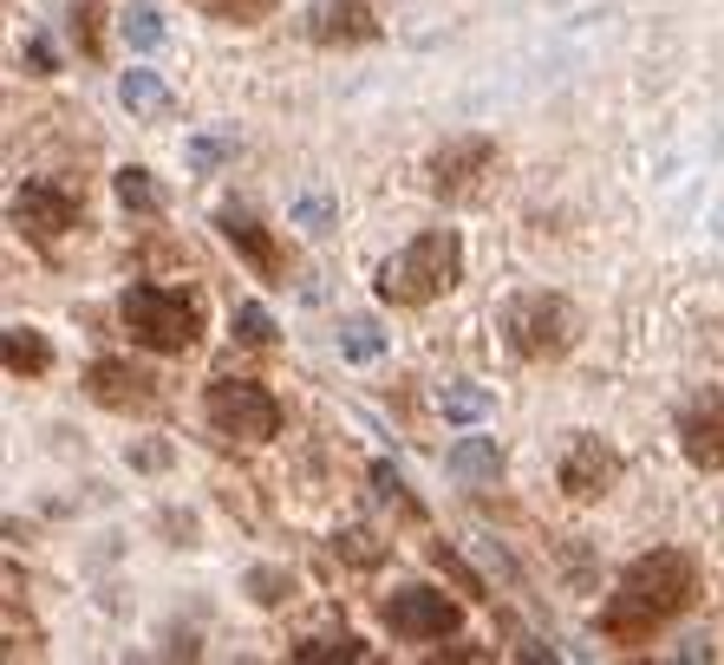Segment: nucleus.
Segmentation results:
<instances>
[{
	"label": "nucleus",
	"instance_id": "412c9836",
	"mask_svg": "<svg viewBox=\"0 0 724 665\" xmlns=\"http://www.w3.org/2000/svg\"><path fill=\"white\" fill-rule=\"evenodd\" d=\"M210 20H228V26H262L275 13V0H196Z\"/></svg>",
	"mask_w": 724,
	"mask_h": 665
},
{
	"label": "nucleus",
	"instance_id": "393cba45",
	"mask_svg": "<svg viewBox=\"0 0 724 665\" xmlns=\"http://www.w3.org/2000/svg\"><path fill=\"white\" fill-rule=\"evenodd\" d=\"M125 40H131V46H157V40H163V13H157V7H131V13H125Z\"/></svg>",
	"mask_w": 724,
	"mask_h": 665
},
{
	"label": "nucleus",
	"instance_id": "aec40b11",
	"mask_svg": "<svg viewBox=\"0 0 724 665\" xmlns=\"http://www.w3.org/2000/svg\"><path fill=\"white\" fill-rule=\"evenodd\" d=\"M235 340H242V346H255V353H262V346H275V320H268V307H262V300H242V307H235Z\"/></svg>",
	"mask_w": 724,
	"mask_h": 665
},
{
	"label": "nucleus",
	"instance_id": "4be33fe9",
	"mask_svg": "<svg viewBox=\"0 0 724 665\" xmlns=\"http://www.w3.org/2000/svg\"><path fill=\"white\" fill-rule=\"evenodd\" d=\"M444 418H450V425L490 418V392H477V385H457V392H444Z\"/></svg>",
	"mask_w": 724,
	"mask_h": 665
},
{
	"label": "nucleus",
	"instance_id": "c85d7f7f",
	"mask_svg": "<svg viewBox=\"0 0 724 665\" xmlns=\"http://www.w3.org/2000/svg\"><path fill=\"white\" fill-rule=\"evenodd\" d=\"M294 222H307V228H333L340 210H333L327 196H300V203H294Z\"/></svg>",
	"mask_w": 724,
	"mask_h": 665
},
{
	"label": "nucleus",
	"instance_id": "9d476101",
	"mask_svg": "<svg viewBox=\"0 0 724 665\" xmlns=\"http://www.w3.org/2000/svg\"><path fill=\"white\" fill-rule=\"evenodd\" d=\"M85 398L118 411V418H138V411H157V378L131 360H92L85 366Z\"/></svg>",
	"mask_w": 724,
	"mask_h": 665
},
{
	"label": "nucleus",
	"instance_id": "6ab92c4d",
	"mask_svg": "<svg viewBox=\"0 0 724 665\" xmlns=\"http://www.w3.org/2000/svg\"><path fill=\"white\" fill-rule=\"evenodd\" d=\"M294 659H300V665H313V659H365V640H360V633H327V640L294 646Z\"/></svg>",
	"mask_w": 724,
	"mask_h": 665
},
{
	"label": "nucleus",
	"instance_id": "f8f14e48",
	"mask_svg": "<svg viewBox=\"0 0 724 665\" xmlns=\"http://www.w3.org/2000/svg\"><path fill=\"white\" fill-rule=\"evenodd\" d=\"M385 26H379V13L365 7V0H320L313 13H307V40L313 46H372Z\"/></svg>",
	"mask_w": 724,
	"mask_h": 665
},
{
	"label": "nucleus",
	"instance_id": "20e7f679",
	"mask_svg": "<svg viewBox=\"0 0 724 665\" xmlns=\"http://www.w3.org/2000/svg\"><path fill=\"white\" fill-rule=\"evenodd\" d=\"M118 326L131 333V346L177 360V353H190V346L203 340V307L183 294V288L138 281V288H125V294H118Z\"/></svg>",
	"mask_w": 724,
	"mask_h": 665
},
{
	"label": "nucleus",
	"instance_id": "7ed1b4c3",
	"mask_svg": "<svg viewBox=\"0 0 724 665\" xmlns=\"http://www.w3.org/2000/svg\"><path fill=\"white\" fill-rule=\"evenodd\" d=\"M497 333L522 366H549L562 353H575L581 340V313L568 294H549V288H529V294H509L497 313Z\"/></svg>",
	"mask_w": 724,
	"mask_h": 665
},
{
	"label": "nucleus",
	"instance_id": "f3484780",
	"mask_svg": "<svg viewBox=\"0 0 724 665\" xmlns=\"http://www.w3.org/2000/svg\"><path fill=\"white\" fill-rule=\"evenodd\" d=\"M118 203L138 210V216H157V210H163V190H157V176H150L145 163H125V170H118Z\"/></svg>",
	"mask_w": 724,
	"mask_h": 665
},
{
	"label": "nucleus",
	"instance_id": "423d86ee",
	"mask_svg": "<svg viewBox=\"0 0 724 665\" xmlns=\"http://www.w3.org/2000/svg\"><path fill=\"white\" fill-rule=\"evenodd\" d=\"M379 620H385V633L405 640V646H437V640H450V633L464 626V607L437 588H398V593L379 600Z\"/></svg>",
	"mask_w": 724,
	"mask_h": 665
},
{
	"label": "nucleus",
	"instance_id": "39448f33",
	"mask_svg": "<svg viewBox=\"0 0 724 665\" xmlns=\"http://www.w3.org/2000/svg\"><path fill=\"white\" fill-rule=\"evenodd\" d=\"M203 418L235 443H268V438H281V418H288V411H281V398H275L262 378H210Z\"/></svg>",
	"mask_w": 724,
	"mask_h": 665
},
{
	"label": "nucleus",
	"instance_id": "b1692460",
	"mask_svg": "<svg viewBox=\"0 0 724 665\" xmlns=\"http://www.w3.org/2000/svg\"><path fill=\"white\" fill-rule=\"evenodd\" d=\"M372 490H379V496H385V503H398V510H405V516H425V510H418V503H412V490H405V476H398V470H392V463H372Z\"/></svg>",
	"mask_w": 724,
	"mask_h": 665
},
{
	"label": "nucleus",
	"instance_id": "cd10ccee",
	"mask_svg": "<svg viewBox=\"0 0 724 665\" xmlns=\"http://www.w3.org/2000/svg\"><path fill=\"white\" fill-rule=\"evenodd\" d=\"M222 157H235V138H196V144H190V163H196L203 176L216 170Z\"/></svg>",
	"mask_w": 724,
	"mask_h": 665
},
{
	"label": "nucleus",
	"instance_id": "ddd939ff",
	"mask_svg": "<svg viewBox=\"0 0 724 665\" xmlns=\"http://www.w3.org/2000/svg\"><path fill=\"white\" fill-rule=\"evenodd\" d=\"M216 228H222V242H228V248H235V255H242L262 281H288V248H281V242H275V235H268L255 216H235V210H228V216H216Z\"/></svg>",
	"mask_w": 724,
	"mask_h": 665
},
{
	"label": "nucleus",
	"instance_id": "1a4fd4ad",
	"mask_svg": "<svg viewBox=\"0 0 724 665\" xmlns=\"http://www.w3.org/2000/svg\"><path fill=\"white\" fill-rule=\"evenodd\" d=\"M490 163H497V144L490 138H444L432 150V163H425V190L444 196V203H457V196H470L477 190V176H490Z\"/></svg>",
	"mask_w": 724,
	"mask_h": 665
},
{
	"label": "nucleus",
	"instance_id": "c756f323",
	"mask_svg": "<svg viewBox=\"0 0 724 665\" xmlns=\"http://www.w3.org/2000/svg\"><path fill=\"white\" fill-rule=\"evenodd\" d=\"M26 66L46 78V73H53V46H46V40H33V46H26Z\"/></svg>",
	"mask_w": 724,
	"mask_h": 665
},
{
	"label": "nucleus",
	"instance_id": "5701e85b",
	"mask_svg": "<svg viewBox=\"0 0 724 665\" xmlns=\"http://www.w3.org/2000/svg\"><path fill=\"white\" fill-rule=\"evenodd\" d=\"M340 353H347V360H379V353H385V340H379V326H372V320H347V326H340Z\"/></svg>",
	"mask_w": 724,
	"mask_h": 665
},
{
	"label": "nucleus",
	"instance_id": "f03ea898",
	"mask_svg": "<svg viewBox=\"0 0 724 665\" xmlns=\"http://www.w3.org/2000/svg\"><path fill=\"white\" fill-rule=\"evenodd\" d=\"M464 281V235L457 228H425V235H412L398 255H385L379 261V275H372V288L385 307H432L444 300L450 288Z\"/></svg>",
	"mask_w": 724,
	"mask_h": 665
},
{
	"label": "nucleus",
	"instance_id": "a211bd4d",
	"mask_svg": "<svg viewBox=\"0 0 724 665\" xmlns=\"http://www.w3.org/2000/svg\"><path fill=\"white\" fill-rule=\"evenodd\" d=\"M73 40L85 60H98L105 53V0H78L73 7Z\"/></svg>",
	"mask_w": 724,
	"mask_h": 665
},
{
	"label": "nucleus",
	"instance_id": "bb28decb",
	"mask_svg": "<svg viewBox=\"0 0 724 665\" xmlns=\"http://www.w3.org/2000/svg\"><path fill=\"white\" fill-rule=\"evenodd\" d=\"M432 561H437V568H444V575H450V581H457L464 593H470V600H483V581H477V575H470V568H464V561H457V555H450L444 541L432 548Z\"/></svg>",
	"mask_w": 724,
	"mask_h": 665
},
{
	"label": "nucleus",
	"instance_id": "f257e3e1",
	"mask_svg": "<svg viewBox=\"0 0 724 665\" xmlns=\"http://www.w3.org/2000/svg\"><path fill=\"white\" fill-rule=\"evenodd\" d=\"M699 600V561L685 555V548H652L640 561H627L620 568V581L607 593V607H600V640L607 646H620V653H640L652 646L685 607Z\"/></svg>",
	"mask_w": 724,
	"mask_h": 665
},
{
	"label": "nucleus",
	"instance_id": "0eeeda50",
	"mask_svg": "<svg viewBox=\"0 0 724 665\" xmlns=\"http://www.w3.org/2000/svg\"><path fill=\"white\" fill-rule=\"evenodd\" d=\"M13 222H20V235H26V242L53 248L60 235L85 228V203H78V190H66V183L33 176V183H20V190H13Z\"/></svg>",
	"mask_w": 724,
	"mask_h": 665
},
{
	"label": "nucleus",
	"instance_id": "dca6fc26",
	"mask_svg": "<svg viewBox=\"0 0 724 665\" xmlns=\"http://www.w3.org/2000/svg\"><path fill=\"white\" fill-rule=\"evenodd\" d=\"M0 353H7V372H13V378H46V372H53V346H46L40 326H7V333H0Z\"/></svg>",
	"mask_w": 724,
	"mask_h": 665
},
{
	"label": "nucleus",
	"instance_id": "a878e982",
	"mask_svg": "<svg viewBox=\"0 0 724 665\" xmlns=\"http://www.w3.org/2000/svg\"><path fill=\"white\" fill-rule=\"evenodd\" d=\"M340 555H347L353 568H379V561H385V548L372 541V528H347V535H340Z\"/></svg>",
	"mask_w": 724,
	"mask_h": 665
},
{
	"label": "nucleus",
	"instance_id": "2eb2a0df",
	"mask_svg": "<svg viewBox=\"0 0 724 665\" xmlns=\"http://www.w3.org/2000/svg\"><path fill=\"white\" fill-rule=\"evenodd\" d=\"M118 98H125V111L131 118H145V125H163L170 111H177V98H170V85L145 66H131V73L118 78Z\"/></svg>",
	"mask_w": 724,
	"mask_h": 665
},
{
	"label": "nucleus",
	"instance_id": "6e6552de",
	"mask_svg": "<svg viewBox=\"0 0 724 665\" xmlns=\"http://www.w3.org/2000/svg\"><path fill=\"white\" fill-rule=\"evenodd\" d=\"M620 476H627V457L607 438H594V431H575L568 450H562V470H555V483H562L568 503H600V496H614Z\"/></svg>",
	"mask_w": 724,
	"mask_h": 665
},
{
	"label": "nucleus",
	"instance_id": "4468645a",
	"mask_svg": "<svg viewBox=\"0 0 724 665\" xmlns=\"http://www.w3.org/2000/svg\"><path fill=\"white\" fill-rule=\"evenodd\" d=\"M444 476H450L457 490H497V476H503V443L497 438H457L444 450Z\"/></svg>",
	"mask_w": 724,
	"mask_h": 665
},
{
	"label": "nucleus",
	"instance_id": "9b49d317",
	"mask_svg": "<svg viewBox=\"0 0 724 665\" xmlns=\"http://www.w3.org/2000/svg\"><path fill=\"white\" fill-rule=\"evenodd\" d=\"M679 450H685V463L705 470V476L724 470V392H705V398H692V405L679 411Z\"/></svg>",
	"mask_w": 724,
	"mask_h": 665
}]
</instances>
